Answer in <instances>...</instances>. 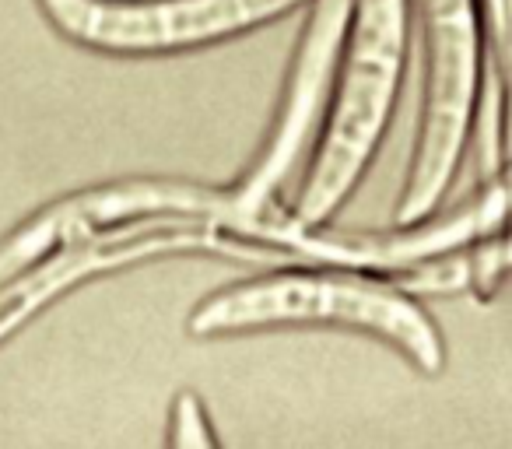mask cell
Masks as SVG:
<instances>
[{
  "mask_svg": "<svg viewBox=\"0 0 512 449\" xmlns=\"http://www.w3.org/2000/svg\"><path fill=\"white\" fill-rule=\"evenodd\" d=\"M330 323L376 334L400 348L414 369L442 372L446 348L432 316L411 299V292L355 267L327 264V271H281L204 299L190 316L193 337L239 334L264 327Z\"/></svg>",
  "mask_w": 512,
  "mask_h": 449,
  "instance_id": "obj_1",
  "label": "cell"
},
{
  "mask_svg": "<svg viewBox=\"0 0 512 449\" xmlns=\"http://www.w3.org/2000/svg\"><path fill=\"white\" fill-rule=\"evenodd\" d=\"M407 50V0H355L348 36L337 60V92L327 109L313 169L302 183L292 218L323 225L369 169L393 99Z\"/></svg>",
  "mask_w": 512,
  "mask_h": 449,
  "instance_id": "obj_2",
  "label": "cell"
},
{
  "mask_svg": "<svg viewBox=\"0 0 512 449\" xmlns=\"http://www.w3.org/2000/svg\"><path fill=\"white\" fill-rule=\"evenodd\" d=\"M418 11L425 25V95L397 225L425 221L449 190L481 85V25L474 0H418Z\"/></svg>",
  "mask_w": 512,
  "mask_h": 449,
  "instance_id": "obj_3",
  "label": "cell"
},
{
  "mask_svg": "<svg viewBox=\"0 0 512 449\" xmlns=\"http://www.w3.org/2000/svg\"><path fill=\"white\" fill-rule=\"evenodd\" d=\"M165 253H228V257H267L253 243L228 236L207 218H179V214H155V218H130L120 225H106L88 236L57 246L25 267L15 281L0 288V341L22 330L39 309L50 306L57 295L92 274H106L116 267H130L137 260L165 257Z\"/></svg>",
  "mask_w": 512,
  "mask_h": 449,
  "instance_id": "obj_4",
  "label": "cell"
},
{
  "mask_svg": "<svg viewBox=\"0 0 512 449\" xmlns=\"http://www.w3.org/2000/svg\"><path fill=\"white\" fill-rule=\"evenodd\" d=\"M53 29L85 50L169 53L221 43L302 0H39Z\"/></svg>",
  "mask_w": 512,
  "mask_h": 449,
  "instance_id": "obj_5",
  "label": "cell"
},
{
  "mask_svg": "<svg viewBox=\"0 0 512 449\" xmlns=\"http://www.w3.org/2000/svg\"><path fill=\"white\" fill-rule=\"evenodd\" d=\"M351 4L355 0H316L306 36H302L299 53H295V67L292 78H288L278 123H274L271 137H267L249 176L239 186H232V218L225 225L228 236H242V229H249L253 221L278 211L274 193L285 183L288 172L295 169L302 151L309 148V137H313L327 92L334 85L337 60H341V46L351 22Z\"/></svg>",
  "mask_w": 512,
  "mask_h": 449,
  "instance_id": "obj_6",
  "label": "cell"
},
{
  "mask_svg": "<svg viewBox=\"0 0 512 449\" xmlns=\"http://www.w3.org/2000/svg\"><path fill=\"white\" fill-rule=\"evenodd\" d=\"M225 207L228 190L169 183V179H130V183H109L71 193V197L32 214L0 243V288L57 246L88 236L95 229H106V225H120L130 218H155V214H179V218L204 214L207 221H214L225 214Z\"/></svg>",
  "mask_w": 512,
  "mask_h": 449,
  "instance_id": "obj_7",
  "label": "cell"
},
{
  "mask_svg": "<svg viewBox=\"0 0 512 449\" xmlns=\"http://www.w3.org/2000/svg\"><path fill=\"white\" fill-rule=\"evenodd\" d=\"M484 4V18H488L491 29V43H495V57H498V92H502L505 106H502V162H505V176L512 179V0H481Z\"/></svg>",
  "mask_w": 512,
  "mask_h": 449,
  "instance_id": "obj_8",
  "label": "cell"
},
{
  "mask_svg": "<svg viewBox=\"0 0 512 449\" xmlns=\"http://www.w3.org/2000/svg\"><path fill=\"white\" fill-rule=\"evenodd\" d=\"M172 446L183 449H214L218 446V435L211 432V421L207 411L193 393H179V400L172 404V432H169Z\"/></svg>",
  "mask_w": 512,
  "mask_h": 449,
  "instance_id": "obj_9",
  "label": "cell"
},
{
  "mask_svg": "<svg viewBox=\"0 0 512 449\" xmlns=\"http://www.w3.org/2000/svg\"><path fill=\"white\" fill-rule=\"evenodd\" d=\"M505 183V193H509V200H512V179H502Z\"/></svg>",
  "mask_w": 512,
  "mask_h": 449,
  "instance_id": "obj_10",
  "label": "cell"
}]
</instances>
